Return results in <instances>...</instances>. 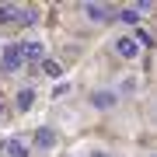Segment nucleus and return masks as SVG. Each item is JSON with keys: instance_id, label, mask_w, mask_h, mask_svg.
I'll return each mask as SVG.
<instances>
[{"instance_id": "nucleus-5", "label": "nucleus", "mask_w": 157, "mask_h": 157, "mask_svg": "<svg viewBox=\"0 0 157 157\" xmlns=\"http://www.w3.org/2000/svg\"><path fill=\"white\" fill-rule=\"evenodd\" d=\"M80 11H84V17H87L91 25H108V21L115 17V11H112L108 4H94V0H91V4H84Z\"/></svg>"}, {"instance_id": "nucleus-13", "label": "nucleus", "mask_w": 157, "mask_h": 157, "mask_svg": "<svg viewBox=\"0 0 157 157\" xmlns=\"http://www.w3.org/2000/svg\"><path fill=\"white\" fill-rule=\"evenodd\" d=\"M87 157H112V154H108V150H101V147H98V150H91Z\"/></svg>"}, {"instance_id": "nucleus-11", "label": "nucleus", "mask_w": 157, "mask_h": 157, "mask_svg": "<svg viewBox=\"0 0 157 157\" xmlns=\"http://www.w3.org/2000/svg\"><path fill=\"white\" fill-rule=\"evenodd\" d=\"M39 67H42V73H45V77H52V80H59V77H63V67H59L56 59H49V56H45Z\"/></svg>"}, {"instance_id": "nucleus-1", "label": "nucleus", "mask_w": 157, "mask_h": 157, "mask_svg": "<svg viewBox=\"0 0 157 157\" xmlns=\"http://www.w3.org/2000/svg\"><path fill=\"white\" fill-rule=\"evenodd\" d=\"M0 70H7V73H21L25 70L21 42H4V49H0Z\"/></svg>"}, {"instance_id": "nucleus-12", "label": "nucleus", "mask_w": 157, "mask_h": 157, "mask_svg": "<svg viewBox=\"0 0 157 157\" xmlns=\"http://www.w3.org/2000/svg\"><path fill=\"white\" fill-rule=\"evenodd\" d=\"M67 91H70V84H56V91H52V98H63Z\"/></svg>"}, {"instance_id": "nucleus-7", "label": "nucleus", "mask_w": 157, "mask_h": 157, "mask_svg": "<svg viewBox=\"0 0 157 157\" xmlns=\"http://www.w3.org/2000/svg\"><path fill=\"white\" fill-rule=\"evenodd\" d=\"M35 98H39V94H35V87H21V91L14 94V108H17V112H28V108L35 105Z\"/></svg>"}, {"instance_id": "nucleus-9", "label": "nucleus", "mask_w": 157, "mask_h": 157, "mask_svg": "<svg viewBox=\"0 0 157 157\" xmlns=\"http://www.w3.org/2000/svg\"><path fill=\"white\" fill-rule=\"evenodd\" d=\"M140 11H136V7H119L115 11V21H122V25H129V28H136V25H140Z\"/></svg>"}, {"instance_id": "nucleus-10", "label": "nucleus", "mask_w": 157, "mask_h": 157, "mask_svg": "<svg viewBox=\"0 0 157 157\" xmlns=\"http://www.w3.org/2000/svg\"><path fill=\"white\" fill-rule=\"evenodd\" d=\"M4 154H7V157H32V150H28L25 140H7V143H4Z\"/></svg>"}, {"instance_id": "nucleus-3", "label": "nucleus", "mask_w": 157, "mask_h": 157, "mask_svg": "<svg viewBox=\"0 0 157 157\" xmlns=\"http://www.w3.org/2000/svg\"><path fill=\"white\" fill-rule=\"evenodd\" d=\"M32 147H35V150H42V154H52V150L59 147L56 129H52V126H39V129H35V136H32Z\"/></svg>"}, {"instance_id": "nucleus-6", "label": "nucleus", "mask_w": 157, "mask_h": 157, "mask_svg": "<svg viewBox=\"0 0 157 157\" xmlns=\"http://www.w3.org/2000/svg\"><path fill=\"white\" fill-rule=\"evenodd\" d=\"M21 56H25V67L28 63H42L45 59V42L42 39H25L21 42Z\"/></svg>"}, {"instance_id": "nucleus-14", "label": "nucleus", "mask_w": 157, "mask_h": 157, "mask_svg": "<svg viewBox=\"0 0 157 157\" xmlns=\"http://www.w3.org/2000/svg\"><path fill=\"white\" fill-rule=\"evenodd\" d=\"M73 157H84V154H73Z\"/></svg>"}, {"instance_id": "nucleus-15", "label": "nucleus", "mask_w": 157, "mask_h": 157, "mask_svg": "<svg viewBox=\"0 0 157 157\" xmlns=\"http://www.w3.org/2000/svg\"><path fill=\"white\" fill-rule=\"evenodd\" d=\"M0 112H4V108H0Z\"/></svg>"}, {"instance_id": "nucleus-8", "label": "nucleus", "mask_w": 157, "mask_h": 157, "mask_svg": "<svg viewBox=\"0 0 157 157\" xmlns=\"http://www.w3.org/2000/svg\"><path fill=\"white\" fill-rule=\"evenodd\" d=\"M21 14H25V7H17V4H0V25L21 21Z\"/></svg>"}, {"instance_id": "nucleus-2", "label": "nucleus", "mask_w": 157, "mask_h": 157, "mask_svg": "<svg viewBox=\"0 0 157 157\" xmlns=\"http://www.w3.org/2000/svg\"><path fill=\"white\" fill-rule=\"evenodd\" d=\"M87 101H91V108H94V112H112V108H119V101H122V98H119L112 87H94Z\"/></svg>"}, {"instance_id": "nucleus-4", "label": "nucleus", "mask_w": 157, "mask_h": 157, "mask_svg": "<svg viewBox=\"0 0 157 157\" xmlns=\"http://www.w3.org/2000/svg\"><path fill=\"white\" fill-rule=\"evenodd\" d=\"M112 49H115V56L119 59H126V63H133L136 56H140V45H136V39H133V35H119V39L112 42Z\"/></svg>"}, {"instance_id": "nucleus-16", "label": "nucleus", "mask_w": 157, "mask_h": 157, "mask_svg": "<svg viewBox=\"0 0 157 157\" xmlns=\"http://www.w3.org/2000/svg\"><path fill=\"white\" fill-rule=\"evenodd\" d=\"M150 157H154V154H150Z\"/></svg>"}]
</instances>
